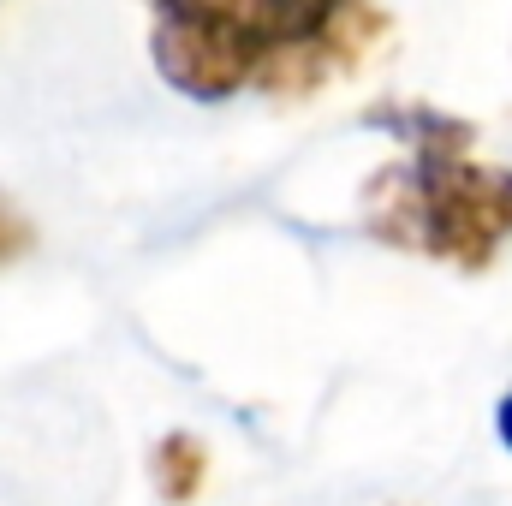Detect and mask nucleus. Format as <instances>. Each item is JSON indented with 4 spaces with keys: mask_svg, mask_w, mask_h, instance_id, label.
Wrapping results in <instances>:
<instances>
[{
    "mask_svg": "<svg viewBox=\"0 0 512 506\" xmlns=\"http://www.w3.org/2000/svg\"><path fill=\"white\" fill-rule=\"evenodd\" d=\"M155 72L191 102L316 96L387 36L376 0H143Z\"/></svg>",
    "mask_w": 512,
    "mask_h": 506,
    "instance_id": "1",
    "label": "nucleus"
},
{
    "mask_svg": "<svg viewBox=\"0 0 512 506\" xmlns=\"http://www.w3.org/2000/svg\"><path fill=\"white\" fill-rule=\"evenodd\" d=\"M399 131L405 155L364 191V227L399 251L489 268L512 239V173L471 155V126L429 108L376 114Z\"/></svg>",
    "mask_w": 512,
    "mask_h": 506,
    "instance_id": "2",
    "label": "nucleus"
},
{
    "mask_svg": "<svg viewBox=\"0 0 512 506\" xmlns=\"http://www.w3.org/2000/svg\"><path fill=\"white\" fill-rule=\"evenodd\" d=\"M203 477H209V453L191 435H167L155 447V483H161L167 501H191L203 489Z\"/></svg>",
    "mask_w": 512,
    "mask_h": 506,
    "instance_id": "3",
    "label": "nucleus"
},
{
    "mask_svg": "<svg viewBox=\"0 0 512 506\" xmlns=\"http://www.w3.org/2000/svg\"><path fill=\"white\" fill-rule=\"evenodd\" d=\"M24 251H30V227L0 203V262H12V256H24Z\"/></svg>",
    "mask_w": 512,
    "mask_h": 506,
    "instance_id": "4",
    "label": "nucleus"
},
{
    "mask_svg": "<svg viewBox=\"0 0 512 506\" xmlns=\"http://www.w3.org/2000/svg\"><path fill=\"white\" fill-rule=\"evenodd\" d=\"M495 429H501V441H507V453H512V393L501 399V411H495Z\"/></svg>",
    "mask_w": 512,
    "mask_h": 506,
    "instance_id": "5",
    "label": "nucleus"
}]
</instances>
